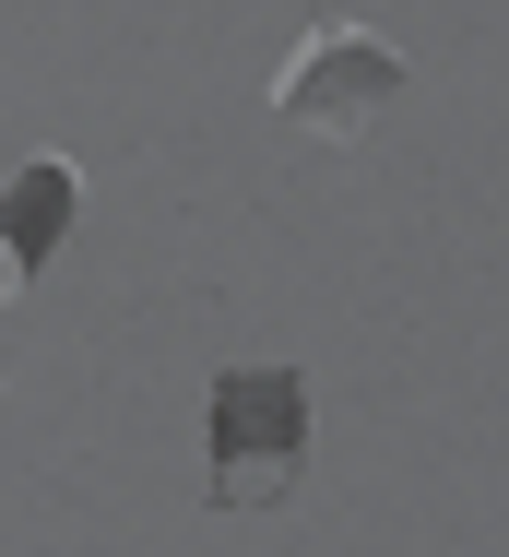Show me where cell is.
I'll return each mask as SVG.
<instances>
[{"mask_svg": "<svg viewBox=\"0 0 509 557\" xmlns=\"http://www.w3.org/2000/svg\"><path fill=\"white\" fill-rule=\"evenodd\" d=\"M72 190H84L72 154H24V178H12V273H0V297H24V285L48 273V249L72 237Z\"/></svg>", "mask_w": 509, "mask_h": 557, "instance_id": "cell-3", "label": "cell"}, {"mask_svg": "<svg viewBox=\"0 0 509 557\" xmlns=\"http://www.w3.org/2000/svg\"><path fill=\"white\" fill-rule=\"evenodd\" d=\"M404 48L380 36V24H356V12H320L297 48H285V72H273V108L320 131V143H356V131H380V108L404 96Z\"/></svg>", "mask_w": 509, "mask_h": 557, "instance_id": "cell-2", "label": "cell"}, {"mask_svg": "<svg viewBox=\"0 0 509 557\" xmlns=\"http://www.w3.org/2000/svg\"><path fill=\"white\" fill-rule=\"evenodd\" d=\"M308 474V380L297 368H213L202 392V498L213 510H273Z\"/></svg>", "mask_w": 509, "mask_h": 557, "instance_id": "cell-1", "label": "cell"}]
</instances>
